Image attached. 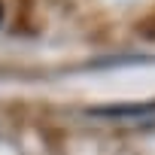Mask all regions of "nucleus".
Here are the masks:
<instances>
[{
  "label": "nucleus",
  "mask_w": 155,
  "mask_h": 155,
  "mask_svg": "<svg viewBox=\"0 0 155 155\" xmlns=\"http://www.w3.org/2000/svg\"><path fill=\"white\" fill-rule=\"evenodd\" d=\"M94 116H143V113H155V104H149V107H97V110H91Z\"/></svg>",
  "instance_id": "1"
},
{
  "label": "nucleus",
  "mask_w": 155,
  "mask_h": 155,
  "mask_svg": "<svg viewBox=\"0 0 155 155\" xmlns=\"http://www.w3.org/2000/svg\"><path fill=\"white\" fill-rule=\"evenodd\" d=\"M0 25H3V6H0Z\"/></svg>",
  "instance_id": "2"
}]
</instances>
